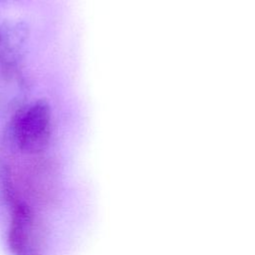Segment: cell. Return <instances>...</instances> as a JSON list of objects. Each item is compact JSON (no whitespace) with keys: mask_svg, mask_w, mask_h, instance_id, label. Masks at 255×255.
Here are the masks:
<instances>
[{"mask_svg":"<svg viewBox=\"0 0 255 255\" xmlns=\"http://www.w3.org/2000/svg\"><path fill=\"white\" fill-rule=\"evenodd\" d=\"M50 132V110L43 101L27 106L19 111L14 119V138L23 152L38 153L42 151L49 141Z\"/></svg>","mask_w":255,"mask_h":255,"instance_id":"7a4b0ae2","label":"cell"},{"mask_svg":"<svg viewBox=\"0 0 255 255\" xmlns=\"http://www.w3.org/2000/svg\"><path fill=\"white\" fill-rule=\"evenodd\" d=\"M11 218L7 243L13 255H45L46 236L40 217L25 201L6 191Z\"/></svg>","mask_w":255,"mask_h":255,"instance_id":"6da1fadb","label":"cell"}]
</instances>
